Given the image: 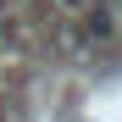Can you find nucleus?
Returning <instances> with one entry per match:
<instances>
[{
    "label": "nucleus",
    "instance_id": "obj_1",
    "mask_svg": "<svg viewBox=\"0 0 122 122\" xmlns=\"http://www.w3.org/2000/svg\"><path fill=\"white\" fill-rule=\"evenodd\" d=\"M61 11H83V6H94V0H56Z\"/></svg>",
    "mask_w": 122,
    "mask_h": 122
},
{
    "label": "nucleus",
    "instance_id": "obj_2",
    "mask_svg": "<svg viewBox=\"0 0 122 122\" xmlns=\"http://www.w3.org/2000/svg\"><path fill=\"white\" fill-rule=\"evenodd\" d=\"M117 22H122V0H117Z\"/></svg>",
    "mask_w": 122,
    "mask_h": 122
}]
</instances>
